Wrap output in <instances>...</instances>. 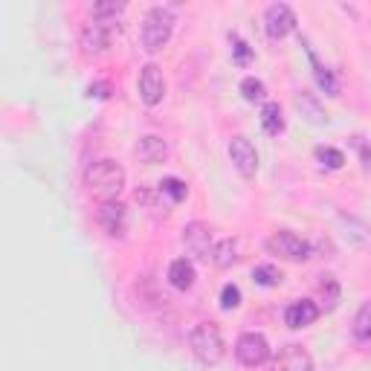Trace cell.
<instances>
[{
  "instance_id": "484cf974",
  "label": "cell",
  "mask_w": 371,
  "mask_h": 371,
  "mask_svg": "<svg viewBox=\"0 0 371 371\" xmlns=\"http://www.w3.org/2000/svg\"><path fill=\"white\" fill-rule=\"evenodd\" d=\"M241 96H244L247 102H261V99L267 96V87H264V82H261V79L247 76V79L241 82Z\"/></svg>"
},
{
  "instance_id": "cb8c5ba5",
  "label": "cell",
  "mask_w": 371,
  "mask_h": 371,
  "mask_svg": "<svg viewBox=\"0 0 371 371\" xmlns=\"http://www.w3.org/2000/svg\"><path fill=\"white\" fill-rule=\"evenodd\" d=\"M122 12H125V3H116V0H105V3H93V6H91V18L116 21Z\"/></svg>"
},
{
  "instance_id": "e0dca14e",
  "label": "cell",
  "mask_w": 371,
  "mask_h": 371,
  "mask_svg": "<svg viewBox=\"0 0 371 371\" xmlns=\"http://www.w3.org/2000/svg\"><path fill=\"white\" fill-rule=\"evenodd\" d=\"M261 125L267 133H273V137H278L281 131H285V116H281V108L278 102H267L264 111H261Z\"/></svg>"
},
{
  "instance_id": "ac0fdd59",
  "label": "cell",
  "mask_w": 371,
  "mask_h": 371,
  "mask_svg": "<svg viewBox=\"0 0 371 371\" xmlns=\"http://www.w3.org/2000/svg\"><path fill=\"white\" fill-rule=\"evenodd\" d=\"M296 105H299V111L307 116V120L310 122H316V125H322V122H328V116H325V111H322V105H319V102L314 99V96H310V93H299V96H296Z\"/></svg>"
},
{
  "instance_id": "5b68a950",
  "label": "cell",
  "mask_w": 371,
  "mask_h": 371,
  "mask_svg": "<svg viewBox=\"0 0 371 371\" xmlns=\"http://www.w3.org/2000/svg\"><path fill=\"white\" fill-rule=\"evenodd\" d=\"M267 249L278 258H287V261H307L310 258V244L305 238H299L296 232L287 229H278L267 238Z\"/></svg>"
},
{
  "instance_id": "8fae6325",
  "label": "cell",
  "mask_w": 371,
  "mask_h": 371,
  "mask_svg": "<svg viewBox=\"0 0 371 371\" xmlns=\"http://www.w3.org/2000/svg\"><path fill=\"white\" fill-rule=\"evenodd\" d=\"M96 220H99V227L111 235V238H122L125 227H128V212H125L122 203L111 200V203H102L96 209Z\"/></svg>"
},
{
  "instance_id": "9c48e42d",
  "label": "cell",
  "mask_w": 371,
  "mask_h": 371,
  "mask_svg": "<svg viewBox=\"0 0 371 371\" xmlns=\"http://www.w3.org/2000/svg\"><path fill=\"white\" fill-rule=\"evenodd\" d=\"M162 96H166V79H162V70L157 64H145L140 70V99L148 108H157Z\"/></svg>"
},
{
  "instance_id": "3957f363",
  "label": "cell",
  "mask_w": 371,
  "mask_h": 371,
  "mask_svg": "<svg viewBox=\"0 0 371 371\" xmlns=\"http://www.w3.org/2000/svg\"><path fill=\"white\" fill-rule=\"evenodd\" d=\"M171 32H174V15H171V9L154 6V9L145 12V18H142V47L148 53H160L169 44Z\"/></svg>"
},
{
  "instance_id": "603a6c76",
  "label": "cell",
  "mask_w": 371,
  "mask_h": 371,
  "mask_svg": "<svg viewBox=\"0 0 371 371\" xmlns=\"http://www.w3.org/2000/svg\"><path fill=\"white\" fill-rule=\"evenodd\" d=\"M319 296H322V302H325V307H328V310L336 307V302H339V285H336L334 276H322V281H319Z\"/></svg>"
},
{
  "instance_id": "4dcf8cb0",
  "label": "cell",
  "mask_w": 371,
  "mask_h": 371,
  "mask_svg": "<svg viewBox=\"0 0 371 371\" xmlns=\"http://www.w3.org/2000/svg\"><path fill=\"white\" fill-rule=\"evenodd\" d=\"M360 157H363V166L371 171V148L365 142H360Z\"/></svg>"
},
{
  "instance_id": "7c38bea8",
  "label": "cell",
  "mask_w": 371,
  "mask_h": 371,
  "mask_svg": "<svg viewBox=\"0 0 371 371\" xmlns=\"http://www.w3.org/2000/svg\"><path fill=\"white\" fill-rule=\"evenodd\" d=\"M273 371H316V368H314V357L307 354V348L290 343L278 351Z\"/></svg>"
},
{
  "instance_id": "8992f818",
  "label": "cell",
  "mask_w": 371,
  "mask_h": 371,
  "mask_svg": "<svg viewBox=\"0 0 371 371\" xmlns=\"http://www.w3.org/2000/svg\"><path fill=\"white\" fill-rule=\"evenodd\" d=\"M235 357L238 363H244L247 368H258L270 360V345H267L264 334H256V331H247L238 336V343H235Z\"/></svg>"
},
{
  "instance_id": "52a82bcc",
  "label": "cell",
  "mask_w": 371,
  "mask_h": 371,
  "mask_svg": "<svg viewBox=\"0 0 371 371\" xmlns=\"http://www.w3.org/2000/svg\"><path fill=\"white\" fill-rule=\"evenodd\" d=\"M183 247L191 258H200V261H209L212 258V229L209 224H203V220H191V224L183 227Z\"/></svg>"
},
{
  "instance_id": "d4e9b609",
  "label": "cell",
  "mask_w": 371,
  "mask_h": 371,
  "mask_svg": "<svg viewBox=\"0 0 371 371\" xmlns=\"http://www.w3.org/2000/svg\"><path fill=\"white\" fill-rule=\"evenodd\" d=\"M310 58H314V67H316V82L325 87V93L328 96H339V84H336V79H334V73L328 70V67H322L319 61H316V55L310 53Z\"/></svg>"
},
{
  "instance_id": "4fadbf2b",
  "label": "cell",
  "mask_w": 371,
  "mask_h": 371,
  "mask_svg": "<svg viewBox=\"0 0 371 371\" xmlns=\"http://www.w3.org/2000/svg\"><path fill=\"white\" fill-rule=\"evenodd\" d=\"M319 319V305L310 302V299H299V302H290L285 310V322L290 328H307Z\"/></svg>"
},
{
  "instance_id": "9a60e30c",
  "label": "cell",
  "mask_w": 371,
  "mask_h": 371,
  "mask_svg": "<svg viewBox=\"0 0 371 371\" xmlns=\"http://www.w3.org/2000/svg\"><path fill=\"white\" fill-rule=\"evenodd\" d=\"M195 278H198L195 264H191L189 258H174L169 264V281L177 290H189L191 285H195Z\"/></svg>"
},
{
  "instance_id": "7a4b0ae2",
  "label": "cell",
  "mask_w": 371,
  "mask_h": 371,
  "mask_svg": "<svg viewBox=\"0 0 371 371\" xmlns=\"http://www.w3.org/2000/svg\"><path fill=\"white\" fill-rule=\"evenodd\" d=\"M189 345L191 354L203 363V365H218L220 357H224V336H220V328L215 322H198L189 334Z\"/></svg>"
},
{
  "instance_id": "6da1fadb",
  "label": "cell",
  "mask_w": 371,
  "mask_h": 371,
  "mask_svg": "<svg viewBox=\"0 0 371 371\" xmlns=\"http://www.w3.org/2000/svg\"><path fill=\"white\" fill-rule=\"evenodd\" d=\"M84 186L96 200L111 203V200H116V195L125 186V169L113 160H96L84 171Z\"/></svg>"
},
{
  "instance_id": "277c9868",
  "label": "cell",
  "mask_w": 371,
  "mask_h": 371,
  "mask_svg": "<svg viewBox=\"0 0 371 371\" xmlns=\"http://www.w3.org/2000/svg\"><path fill=\"white\" fill-rule=\"evenodd\" d=\"M120 32V23L116 21H105V18H91L82 23V32H79V44H82V53L84 55H102L108 53L113 35Z\"/></svg>"
},
{
  "instance_id": "d6986e66",
  "label": "cell",
  "mask_w": 371,
  "mask_h": 371,
  "mask_svg": "<svg viewBox=\"0 0 371 371\" xmlns=\"http://www.w3.org/2000/svg\"><path fill=\"white\" fill-rule=\"evenodd\" d=\"M351 331H354V336H357V339H363V343H368V339H371V299L360 305L357 316H354Z\"/></svg>"
},
{
  "instance_id": "4316f807",
  "label": "cell",
  "mask_w": 371,
  "mask_h": 371,
  "mask_svg": "<svg viewBox=\"0 0 371 371\" xmlns=\"http://www.w3.org/2000/svg\"><path fill=\"white\" fill-rule=\"evenodd\" d=\"M160 189L166 191V195H169L174 203H180V200L186 198V191H189V189H186V183H183V180H177V177H166V180L160 183Z\"/></svg>"
},
{
  "instance_id": "f1b7e54d",
  "label": "cell",
  "mask_w": 371,
  "mask_h": 371,
  "mask_svg": "<svg viewBox=\"0 0 371 371\" xmlns=\"http://www.w3.org/2000/svg\"><path fill=\"white\" fill-rule=\"evenodd\" d=\"M241 305V290L238 285H224V290H220V307L224 310H232Z\"/></svg>"
},
{
  "instance_id": "2e32d148",
  "label": "cell",
  "mask_w": 371,
  "mask_h": 371,
  "mask_svg": "<svg viewBox=\"0 0 371 371\" xmlns=\"http://www.w3.org/2000/svg\"><path fill=\"white\" fill-rule=\"evenodd\" d=\"M238 261V241H232V238H224L220 244H215L212 249V264L220 267V270H227L229 264Z\"/></svg>"
},
{
  "instance_id": "ba28073f",
  "label": "cell",
  "mask_w": 371,
  "mask_h": 371,
  "mask_svg": "<svg viewBox=\"0 0 371 371\" xmlns=\"http://www.w3.org/2000/svg\"><path fill=\"white\" fill-rule=\"evenodd\" d=\"M229 160L232 166L238 169V174L244 177V180H252L258 171V151L256 145H252L247 137H232L229 140Z\"/></svg>"
},
{
  "instance_id": "83f0119b",
  "label": "cell",
  "mask_w": 371,
  "mask_h": 371,
  "mask_svg": "<svg viewBox=\"0 0 371 371\" xmlns=\"http://www.w3.org/2000/svg\"><path fill=\"white\" fill-rule=\"evenodd\" d=\"M229 44H232V55H235V61L238 64H249V58H252V50H249V44L238 35H229Z\"/></svg>"
},
{
  "instance_id": "44dd1931",
  "label": "cell",
  "mask_w": 371,
  "mask_h": 371,
  "mask_svg": "<svg viewBox=\"0 0 371 371\" xmlns=\"http://www.w3.org/2000/svg\"><path fill=\"white\" fill-rule=\"evenodd\" d=\"M316 160L322 162L325 169H331V171H336V169H343L345 166V154L339 151V148H334V145H316Z\"/></svg>"
},
{
  "instance_id": "ffe728a7",
  "label": "cell",
  "mask_w": 371,
  "mask_h": 371,
  "mask_svg": "<svg viewBox=\"0 0 371 371\" xmlns=\"http://www.w3.org/2000/svg\"><path fill=\"white\" fill-rule=\"evenodd\" d=\"M343 227H345V235L351 241H357L363 247H371V227L368 224H363V220H357V218H345L343 215Z\"/></svg>"
},
{
  "instance_id": "7402d4cb",
  "label": "cell",
  "mask_w": 371,
  "mask_h": 371,
  "mask_svg": "<svg viewBox=\"0 0 371 371\" xmlns=\"http://www.w3.org/2000/svg\"><path fill=\"white\" fill-rule=\"evenodd\" d=\"M252 278H256V285H261V287H276L285 276H281V270L273 264H258L256 270H252Z\"/></svg>"
},
{
  "instance_id": "f546056e",
  "label": "cell",
  "mask_w": 371,
  "mask_h": 371,
  "mask_svg": "<svg viewBox=\"0 0 371 371\" xmlns=\"http://www.w3.org/2000/svg\"><path fill=\"white\" fill-rule=\"evenodd\" d=\"M87 93L96 96V99H108L111 96V84L108 82H93L91 87H87Z\"/></svg>"
},
{
  "instance_id": "5bb4252c",
  "label": "cell",
  "mask_w": 371,
  "mask_h": 371,
  "mask_svg": "<svg viewBox=\"0 0 371 371\" xmlns=\"http://www.w3.org/2000/svg\"><path fill=\"white\" fill-rule=\"evenodd\" d=\"M133 151H137V157L142 162H148V166H157V162H162L169 157V145H166V140H162V137L148 133V137H140V142H137Z\"/></svg>"
},
{
  "instance_id": "30bf717a",
  "label": "cell",
  "mask_w": 371,
  "mask_h": 371,
  "mask_svg": "<svg viewBox=\"0 0 371 371\" xmlns=\"http://www.w3.org/2000/svg\"><path fill=\"white\" fill-rule=\"evenodd\" d=\"M264 29L270 38H285L296 29V12L287 3H273L264 12Z\"/></svg>"
}]
</instances>
